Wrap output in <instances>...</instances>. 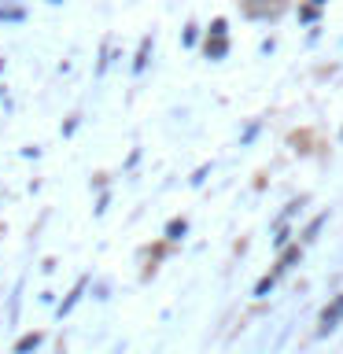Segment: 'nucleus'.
<instances>
[{
  "label": "nucleus",
  "mask_w": 343,
  "mask_h": 354,
  "mask_svg": "<svg viewBox=\"0 0 343 354\" xmlns=\"http://www.w3.org/2000/svg\"><path fill=\"white\" fill-rule=\"evenodd\" d=\"M37 343H41V336H37V332H33V336H26V339H22L19 347H15V354H26L30 347H37Z\"/></svg>",
  "instance_id": "obj_1"
}]
</instances>
